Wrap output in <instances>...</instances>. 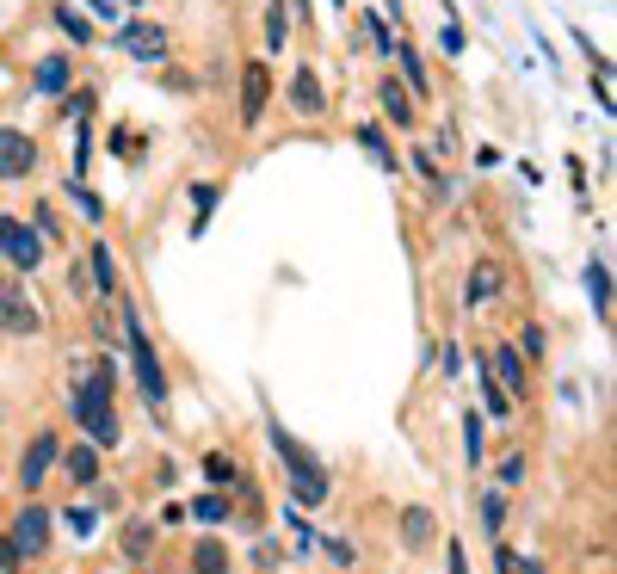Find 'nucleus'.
Listing matches in <instances>:
<instances>
[{
	"instance_id": "nucleus-1",
	"label": "nucleus",
	"mask_w": 617,
	"mask_h": 574,
	"mask_svg": "<svg viewBox=\"0 0 617 574\" xmlns=\"http://www.w3.org/2000/svg\"><path fill=\"white\" fill-rule=\"evenodd\" d=\"M68 414L81 420V433H87L93 451H118V445H124V420H118V365H112V358H99L93 371L75 377Z\"/></svg>"
},
{
	"instance_id": "nucleus-2",
	"label": "nucleus",
	"mask_w": 617,
	"mask_h": 574,
	"mask_svg": "<svg viewBox=\"0 0 617 574\" xmlns=\"http://www.w3.org/2000/svg\"><path fill=\"white\" fill-rule=\"evenodd\" d=\"M266 439H272V451L284 457V470H290V500H297V507H321V500H328V470L290 439V426L272 408H266Z\"/></svg>"
},
{
	"instance_id": "nucleus-3",
	"label": "nucleus",
	"mask_w": 617,
	"mask_h": 574,
	"mask_svg": "<svg viewBox=\"0 0 617 574\" xmlns=\"http://www.w3.org/2000/svg\"><path fill=\"white\" fill-rule=\"evenodd\" d=\"M118 321H124V346H130V365H136V383H142V402L149 408H167V371H161V352L149 340V328H142V315L130 297H112Z\"/></svg>"
},
{
	"instance_id": "nucleus-4",
	"label": "nucleus",
	"mask_w": 617,
	"mask_h": 574,
	"mask_svg": "<svg viewBox=\"0 0 617 574\" xmlns=\"http://www.w3.org/2000/svg\"><path fill=\"white\" fill-rule=\"evenodd\" d=\"M44 328H50V321H44L38 297H31L25 284H13V272H7V284H0V334H13V340H38Z\"/></svg>"
},
{
	"instance_id": "nucleus-5",
	"label": "nucleus",
	"mask_w": 617,
	"mask_h": 574,
	"mask_svg": "<svg viewBox=\"0 0 617 574\" xmlns=\"http://www.w3.org/2000/svg\"><path fill=\"white\" fill-rule=\"evenodd\" d=\"M44 254H50L44 235L31 229L25 217H0V266H7V272H38Z\"/></svg>"
},
{
	"instance_id": "nucleus-6",
	"label": "nucleus",
	"mask_w": 617,
	"mask_h": 574,
	"mask_svg": "<svg viewBox=\"0 0 617 574\" xmlns=\"http://www.w3.org/2000/svg\"><path fill=\"white\" fill-rule=\"evenodd\" d=\"M112 50H124L130 62H167L173 56V31L149 25V19H124V25H112Z\"/></svg>"
},
{
	"instance_id": "nucleus-7",
	"label": "nucleus",
	"mask_w": 617,
	"mask_h": 574,
	"mask_svg": "<svg viewBox=\"0 0 617 574\" xmlns=\"http://www.w3.org/2000/svg\"><path fill=\"white\" fill-rule=\"evenodd\" d=\"M56 457H62V433H50V426H44V433H31V445L19 457V494H44Z\"/></svg>"
},
{
	"instance_id": "nucleus-8",
	"label": "nucleus",
	"mask_w": 617,
	"mask_h": 574,
	"mask_svg": "<svg viewBox=\"0 0 617 574\" xmlns=\"http://www.w3.org/2000/svg\"><path fill=\"white\" fill-rule=\"evenodd\" d=\"M38 136L31 130H13V124H0V186H13V179H31L38 173Z\"/></svg>"
},
{
	"instance_id": "nucleus-9",
	"label": "nucleus",
	"mask_w": 617,
	"mask_h": 574,
	"mask_svg": "<svg viewBox=\"0 0 617 574\" xmlns=\"http://www.w3.org/2000/svg\"><path fill=\"white\" fill-rule=\"evenodd\" d=\"M7 537L19 544V556H25V562H38V556L50 550V537H56V519L38 507V500H25V507L13 513V525H7Z\"/></svg>"
},
{
	"instance_id": "nucleus-10",
	"label": "nucleus",
	"mask_w": 617,
	"mask_h": 574,
	"mask_svg": "<svg viewBox=\"0 0 617 574\" xmlns=\"http://www.w3.org/2000/svg\"><path fill=\"white\" fill-rule=\"evenodd\" d=\"M488 371L506 383V402H531V365H525V352L513 346V340H494V352H488Z\"/></svg>"
},
{
	"instance_id": "nucleus-11",
	"label": "nucleus",
	"mask_w": 617,
	"mask_h": 574,
	"mask_svg": "<svg viewBox=\"0 0 617 574\" xmlns=\"http://www.w3.org/2000/svg\"><path fill=\"white\" fill-rule=\"evenodd\" d=\"M272 112V75L266 62H241V130H260V118Z\"/></svg>"
},
{
	"instance_id": "nucleus-12",
	"label": "nucleus",
	"mask_w": 617,
	"mask_h": 574,
	"mask_svg": "<svg viewBox=\"0 0 617 574\" xmlns=\"http://www.w3.org/2000/svg\"><path fill=\"white\" fill-rule=\"evenodd\" d=\"M500 297H506V266L494 254H482L476 266H469V278H463V303L469 309H494Z\"/></svg>"
},
{
	"instance_id": "nucleus-13",
	"label": "nucleus",
	"mask_w": 617,
	"mask_h": 574,
	"mask_svg": "<svg viewBox=\"0 0 617 574\" xmlns=\"http://www.w3.org/2000/svg\"><path fill=\"white\" fill-rule=\"evenodd\" d=\"M284 99H290V112H297V118H328V87H321L315 68H297L290 87H284Z\"/></svg>"
},
{
	"instance_id": "nucleus-14",
	"label": "nucleus",
	"mask_w": 617,
	"mask_h": 574,
	"mask_svg": "<svg viewBox=\"0 0 617 574\" xmlns=\"http://www.w3.org/2000/svg\"><path fill=\"white\" fill-rule=\"evenodd\" d=\"M377 99H383L389 130H414V124H420V105H414V93L402 87V75H383V81H377Z\"/></svg>"
},
{
	"instance_id": "nucleus-15",
	"label": "nucleus",
	"mask_w": 617,
	"mask_h": 574,
	"mask_svg": "<svg viewBox=\"0 0 617 574\" xmlns=\"http://www.w3.org/2000/svg\"><path fill=\"white\" fill-rule=\"evenodd\" d=\"M56 463H62V482H68V488H99V451H93L87 439H81V445H62Z\"/></svg>"
},
{
	"instance_id": "nucleus-16",
	"label": "nucleus",
	"mask_w": 617,
	"mask_h": 574,
	"mask_svg": "<svg viewBox=\"0 0 617 574\" xmlns=\"http://www.w3.org/2000/svg\"><path fill=\"white\" fill-rule=\"evenodd\" d=\"M402 544H408V556H420V550L439 544V513H432L426 500H414V507L402 513Z\"/></svg>"
},
{
	"instance_id": "nucleus-17",
	"label": "nucleus",
	"mask_w": 617,
	"mask_h": 574,
	"mask_svg": "<svg viewBox=\"0 0 617 574\" xmlns=\"http://www.w3.org/2000/svg\"><path fill=\"white\" fill-rule=\"evenodd\" d=\"M31 87H38V99H62L68 87H75V62H68L62 50H50L38 62V75H31Z\"/></svg>"
},
{
	"instance_id": "nucleus-18",
	"label": "nucleus",
	"mask_w": 617,
	"mask_h": 574,
	"mask_svg": "<svg viewBox=\"0 0 617 574\" xmlns=\"http://www.w3.org/2000/svg\"><path fill=\"white\" fill-rule=\"evenodd\" d=\"M50 19H56V31H62V38L75 44V50H93V38H99V31H93V19L75 7V0H56V7H50Z\"/></svg>"
},
{
	"instance_id": "nucleus-19",
	"label": "nucleus",
	"mask_w": 617,
	"mask_h": 574,
	"mask_svg": "<svg viewBox=\"0 0 617 574\" xmlns=\"http://www.w3.org/2000/svg\"><path fill=\"white\" fill-rule=\"evenodd\" d=\"M87 266H93L99 297H124V272H118V260H112V241H93V247H87Z\"/></svg>"
},
{
	"instance_id": "nucleus-20",
	"label": "nucleus",
	"mask_w": 617,
	"mask_h": 574,
	"mask_svg": "<svg viewBox=\"0 0 617 574\" xmlns=\"http://www.w3.org/2000/svg\"><path fill=\"white\" fill-rule=\"evenodd\" d=\"M395 62H402V87L414 99H432V75H426V62H420V50L408 38H395Z\"/></svg>"
},
{
	"instance_id": "nucleus-21",
	"label": "nucleus",
	"mask_w": 617,
	"mask_h": 574,
	"mask_svg": "<svg viewBox=\"0 0 617 574\" xmlns=\"http://www.w3.org/2000/svg\"><path fill=\"white\" fill-rule=\"evenodd\" d=\"M260 25H266V50H260V56H284V50H290V13H284V0H266Z\"/></svg>"
},
{
	"instance_id": "nucleus-22",
	"label": "nucleus",
	"mask_w": 617,
	"mask_h": 574,
	"mask_svg": "<svg viewBox=\"0 0 617 574\" xmlns=\"http://www.w3.org/2000/svg\"><path fill=\"white\" fill-rule=\"evenodd\" d=\"M476 389H482V408H488L494 420H506V414H513V402H506V389H500V377L488 371V352L476 358Z\"/></svg>"
},
{
	"instance_id": "nucleus-23",
	"label": "nucleus",
	"mask_w": 617,
	"mask_h": 574,
	"mask_svg": "<svg viewBox=\"0 0 617 574\" xmlns=\"http://www.w3.org/2000/svg\"><path fill=\"white\" fill-rule=\"evenodd\" d=\"M198 525H223L229 513H235V500L223 494V488H204V494H192V507H186Z\"/></svg>"
},
{
	"instance_id": "nucleus-24",
	"label": "nucleus",
	"mask_w": 617,
	"mask_h": 574,
	"mask_svg": "<svg viewBox=\"0 0 617 574\" xmlns=\"http://www.w3.org/2000/svg\"><path fill=\"white\" fill-rule=\"evenodd\" d=\"M506 519H513V494L488 488V494H482V531H488V537H506Z\"/></svg>"
},
{
	"instance_id": "nucleus-25",
	"label": "nucleus",
	"mask_w": 617,
	"mask_h": 574,
	"mask_svg": "<svg viewBox=\"0 0 617 574\" xmlns=\"http://www.w3.org/2000/svg\"><path fill=\"white\" fill-rule=\"evenodd\" d=\"M31 229L44 235V247H68V235H62V210H56L50 198H38V204H31Z\"/></svg>"
},
{
	"instance_id": "nucleus-26",
	"label": "nucleus",
	"mask_w": 617,
	"mask_h": 574,
	"mask_svg": "<svg viewBox=\"0 0 617 574\" xmlns=\"http://www.w3.org/2000/svg\"><path fill=\"white\" fill-rule=\"evenodd\" d=\"M358 142H365V155H371L383 173L402 167V161H395V149H389V130H383V124H358Z\"/></svg>"
},
{
	"instance_id": "nucleus-27",
	"label": "nucleus",
	"mask_w": 617,
	"mask_h": 574,
	"mask_svg": "<svg viewBox=\"0 0 617 574\" xmlns=\"http://www.w3.org/2000/svg\"><path fill=\"white\" fill-rule=\"evenodd\" d=\"M192 574H229V544L198 537V544H192Z\"/></svg>"
},
{
	"instance_id": "nucleus-28",
	"label": "nucleus",
	"mask_w": 617,
	"mask_h": 574,
	"mask_svg": "<svg viewBox=\"0 0 617 574\" xmlns=\"http://www.w3.org/2000/svg\"><path fill=\"white\" fill-rule=\"evenodd\" d=\"M494 568H500V574H550V568H543L537 556L513 550V544H506V537H494Z\"/></svg>"
},
{
	"instance_id": "nucleus-29",
	"label": "nucleus",
	"mask_w": 617,
	"mask_h": 574,
	"mask_svg": "<svg viewBox=\"0 0 617 574\" xmlns=\"http://www.w3.org/2000/svg\"><path fill=\"white\" fill-rule=\"evenodd\" d=\"M118 550H124V556H130V562L142 568V562H149V550H155V525H149V519L124 525V544H118Z\"/></svg>"
},
{
	"instance_id": "nucleus-30",
	"label": "nucleus",
	"mask_w": 617,
	"mask_h": 574,
	"mask_svg": "<svg viewBox=\"0 0 617 574\" xmlns=\"http://www.w3.org/2000/svg\"><path fill=\"white\" fill-rule=\"evenodd\" d=\"M513 346L525 352V365H543V358H550V334H543V321H525V328L513 334Z\"/></svg>"
},
{
	"instance_id": "nucleus-31",
	"label": "nucleus",
	"mask_w": 617,
	"mask_h": 574,
	"mask_svg": "<svg viewBox=\"0 0 617 574\" xmlns=\"http://www.w3.org/2000/svg\"><path fill=\"white\" fill-rule=\"evenodd\" d=\"M463 439H469V445H463V457H469V470H482V463H488V445H482V414H476V408L463 414Z\"/></svg>"
},
{
	"instance_id": "nucleus-32",
	"label": "nucleus",
	"mask_w": 617,
	"mask_h": 574,
	"mask_svg": "<svg viewBox=\"0 0 617 574\" xmlns=\"http://www.w3.org/2000/svg\"><path fill=\"white\" fill-rule=\"evenodd\" d=\"M235 476H241V470H235L229 451H204V482H210V488H229Z\"/></svg>"
},
{
	"instance_id": "nucleus-33",
	"label": "nucleus",
	"mask_w": 617,
	"mask_h": 574,
	"mask_svg": "<svg viewBox=\"0 0 617 574\" xmlns=\"http://www.w3.org/2000/svg\"><path fill=\"white\" fill-rule=\"evenodd\" d=\"M68 198L81 204V217H87V223H105V198H99V192H87L81 179H68Z\"/></svg>"
},
{
	"instance_id": "nucleus-34",
	"label": "nucleus",
	"mask_w": 617,
	"mask_h": 574,
	"mask_svg": "<svg viewBox=\"0 0 617 574\" xmlns=\"http://www.w3.org/2000/svg\"><path fill=\"white\" fill-rule=\"evenodd\" d=\"M587 284H593V309H599V315H611V266H599V260H593Z\"/></svg>"
},
{
	"instance_id": "nucleus-35",
	"label": "nucleus",
	"mask_w": 617,
	"mask_h": 574,
	"mask_svg": "<svg viewBox=\"0 0 617 574\" xmlns=\"http://www.w3.org/2000/svg\"><path fill=\"white\" fill-rule=\"evenodd\" d=\"M62 99H68V105H62L68 118H93V99H99V93H93V87H68Z\"/></svg>"
},
{
	"instance_id": "nucleus-36",
	"label": "nucleus",
	"mask_w": 617,
	"mask_h": 574,
	"mask_svg": "<svg viewBox=\"0 0 617 574\" xmlns=\"http://www.w3.org/2000/svg\"><path fill=\"white\" fill-rule=\"evenodd\" d=\"M525 470H531L525 451H513V457H500V470H494V476H500V488H519V482H525Z\"/></svg>"
},
{
	"instance_id": "nucleus-37",
	"label": "nucleus",
	"mask_w": 617,
	"mask_h": 574,
	"mask_svg": "<svg viewBox=\"0 0 617 574\" xmlns=\"http://www.w3.org/2000/svg\"><path fill=\"white\" fill-rule=\"evenodd\" d=\"M414 167H420V173L432 179V192H439V198H451V186H445V173H439V161H432L426 149H414Z\"/></svg>"
},
{
	"instance_id": "nucleus-38",
	"label": "nucleus",
	"mask_w": 617,
	"mask_h": 574,
	"mask_svg": "<svg viewBox=\"0 0 617 574\" xmlns=\"http://www.w3.org/2000/svg\"><path fill=\"white\" fill-rule=\"evenodd\" d=\"M321 544H328L334 568H358V544H346V537H321Z\"/></svg>"
},
{
	"instance_id": "nucleus-39",
	"label": "nucleus",
	"mask_w": 617,
	"mask_h": 574,
	"mask_svg": "<svg viewBox=\"0 0 617 574\" xmlns=\"http://www.w3.org/2000/svg\"><path fill=\"white\" fill-rule=\"evenodd\" d=\"M0 574H25V556H19V544L7 531H0Z\"/></svg>"
},
{
	"instance_id": "nucleus-40",
	"label": "nucleus",
	"mask_w": 617,
	"mask_h": 574,
	"mask_svg": "<svg viewBox=\"0 0 617 574\" xmlns=\"http://www.w3.org/2000/svg\"><path fill=\"white\" fill-rule=\"evenodd\" d=\"M439 50H445L451 62H457V56L469 50V38H463V25H445V31H439Z\"/></svg>"
},
{
	"instance_id": "nucleus-41",
	"label": "nucleus",
	"mask_w": 617,
	"mask_h": 574,
	"mask_svg": "<svg viewBox=\"0 0 617 574\" xmlns=\"http://www.w3.org/2000/svg\"><path fill=\"white\" fill-rule=\"evenodd\" d=\"M62 525H68V531H81V537H87V531H93L99 519H93V507H68V513H62Z\"/></svg>"
},
{
	"instance_id": "nucleus-42",
	"label": "nucleus",
	"mask_w": 617,
	"mask_h": 574,
	"mask_svg": "<svg viewBox=\"0 0 617 574\" xmlns=\"http://www.w3.org/2000/svg\"><path fill=\"white\" fill-rule=\"evenodd\" d=\"M445 568H451V574H469V562H463V544H445Z\"/></svg>"
},
{
	"instance_id": "nucleus-43",
	"label": "nucleus",
	"mask_w": 617,
	"mask_h": 574,
	"mask_svg": "<svg viewBox=\"0 0 617 574\" xmlns=\"http://www.w3.org/2000/svg\"><path fill=\"white\" fill-rule=\"evenodd\" d=\"M124 7H142V0H124Z\"/></svg>"
},
{
	"instance_id": "nucleus-44",
	"label": "nucleus",
	"mask_w": 617,
	"mask_h": 574,
	"mask_svg": "<svg viewBox=\"0 0 617 574\" xmlns=\"http://www.w3.org/2000/svg\"><path fill=\"white\" fill-rule=\"evenodd\" d=\"M0 284H7V266H0Z\"/></svg>"
},
{
	"instance_id": "nucleus-45",
	"label": "nucleus",
	"mask_w": 617,
	"mask_h": 574,
	"mask_svg": "<svg viewBox=\"0 0 617 574\" xmlns=\"http://www.w3.org/2000/svg\"><path fill=\"white\" fill-rule=\"evenodd\" d=\"M334 7H340V0H334Z\"/></svg>"
}]
</instances>
